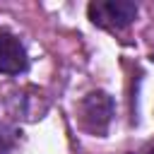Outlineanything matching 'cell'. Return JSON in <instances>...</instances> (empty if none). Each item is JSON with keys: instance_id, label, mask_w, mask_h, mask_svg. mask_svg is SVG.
Segmentation results:
<instances>
[{"instance_id": "1", "label": "cell", "mask_w": 154, "mask_h": 154, "mask_svg": "<svg viewBox=\"0 0 154 154\" xmlns=\"http://www.w3.org/2000/svg\"><path fill=\"white\" fill-rule=\"evenodd\" d=\"M87 14L101 29H123L137 17V5L130 0H94L89 2Z\"/></svg>"}, {"instance_id": "3", "label": "cell", "mask_w": 154, "mask_h": 154, "mask_svg": "<svg viewBox=\"0 0 154 154\" xmlns=\"http://www.w3.org/2000/svg\"><path fill=\"white\" fill-rule=\"evenodd\" d=\"M26 67H29V58L22 41L10 31H0V72L22 75L26 72Z\"/></svg>"}, {"instance_id": "2", "label": "cell", "mask_w": 154, "mask_h": 154, "mask_svg": "<svg viewBox=\"0 0 154 154\" xmlns=\"http://www.w3.org/2000/svg\"><path fill=\"white\" fill-rule=\"evenodd\" d=\"M113 118V99L106 91H91L79 101V123L91 135H106Z\"/></svg>"}, {"instance_id": "4", "label": "cell", "mask_w": 154, "mask_h": 154, "mask_svg": "<svg viewBox=\"0 0 154 154\" xmlns=\"http://www.w3.org/2000/svg\"><path fill=\"white\" fill-rule=\"evenodd\" d=\"M17 142V130L7 123H0V154H10Z\"/></svg>"}, {"instance_id": "5", "label": "cell", "mask_w": 154, "mask_h": 154, "mask_svg": "<svg viewBox=\"0 0 154 154\" xmlns=\"http://www.w3.org/2000/svg\"><path fill=\"white\" fill-rule=\"evenodd\" d=\"M149 154H154V149H152V152H149Z\"/></svg>"}]
</instances>
